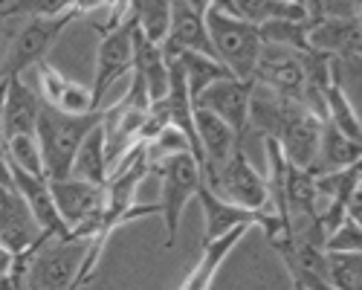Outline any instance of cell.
<instances>
[{
	"instance_id": "1",
	"label": "cell",
	"mask_w": 362,
	"mask_h": 290,
	"mask_svg": "<svg viewBox=\"0 0 362 290\" xmlns=\"http://www.w3.org/2000/svg\"><path fill=\"white\" fill-rule=\"evenodd\" d=\"M102 122H105V108L93 110V113H84V116H67V113H58V110H52L41 102L35 139H38V149H41V157H44L47 180L70 178L73 157L81 149L84 137L93 128H99Z\"/></svg>"
},
{
	"instance_id": "2",
	"label": "cell",
	"mask_w": 362,
	"mask_h": 290,
	"mask_svg": "<svg viewBox=\"0 0 362 290\" xmlns=\"http://www.w3.org/2000/svg\"><path fill=\"white\" fill-rule=\"evenodd\" d=\"M206 29L212 52L218 62L232 73L238 81H252L258 55L264 50V41L258 35V26L244 23L221 9V4H209L206 9Z\"/></svg>"
},
{
	"instance_id": "3",
	"label": "cell",
	"mask_w": 362,
	"mask_h": 290,
	"mask_svg": "<svg viewBox=\"0 0 362 290\" xmlns=\"http://www.w3.org/2000/svg\"><path fill=\"white\" fill-rule=\"evenodd\" d=\"M203 189L247 212H267L269 207L267 178L255 168L244 145H238L221 168L203 171Z\"/></svg>"
},
{
	"instance_id": "4",
	"label": "cell",
	"mask_w": 362,
	"mask_h": 290,
	"mask_svg": "<svg viewBox=\"0 0 362 290\" xmlns=\"http://www.w3.org/2000/svg\"><path fill=\"white\" fill-rule=\"evenodd\" d=\"M151 171L160 174V215L165 224V247L177 244V229L183 221V209L203 186V168L192 154H174L157 163Z\"/></svg>"
},
{
	"instance_id": "5",
	"label": "cell",
	"mask_w": 362,
	"mask_h": 290,
	"mask_svg": "<svg viewBox=\"0 0 362 290\" xmlns=\"http://www.w3.org/2000/svg\"><path fill=\"white\" fill-rule=\"evenodd\" d=\"M76 18H81V4H73L70 12L55 15V18H29L26 26L12 38L6 58L0 62V79H23L26 70L44 64V58L58 41V35Z\"/></svg>"
},
{
	"instance_id": "6",
	"label": "cell",
	"mask_w": 362,
	"mask_h": 290,
	"mask_svg": "<svg viewBox=\"0 0 362 290\" xmlns=\"http://www.w3.org/2000/svg\"><path fill=\"white\" fill-rule=\"evenodd\" d=\"M87 241L81 238H47L29 265V284L35 290H73L84 261Z\"/></svg>"
},
{
	"instance_id": "7",
	"label": "cell",
	"mask_w": 362,
	"mask_h": 290,
	"mask_svg": "<svg viewBox=\"0 0 362 290\" xmlns=\"http://www.w3.org/2000/svg\"><path fill=\"white\" fill-rule=\"evenodd\" d=\"M134 15L122 21L116 29L102 35L99 50H96V70H93V84H90V96H93V108L102 110V99L116 81H122L134 70Z\"/></svg>"
},
{
	"instance_id": "8",
	"label": "cell",
	"mask_w": 362,
	"mask_h": 290,
	"mask_svg": "<svg viewBox=\"0 0 362 290\" xmlns=\"http://www.w3.org/2000/svg\"><path fill=\"white\" fill-rule=\"evenodd\" d=\"M322 116L310 113L301 102H290L284 110V120L279 125V134L273 137L284 160L296 168L310 171L316 151H319V137H322Z\"/></svg>"
},
{
	"instance_id": "9",
	"label": "cell",
	"mask_w": 362,
	"mask_h": 290,
	"mask_svg": "<svg viewBox=\"0 0 362 290\" xmlns=\"http://www.w3.org/2000/svg\"><path fill=\"white\" fill-rule=\"evenodd\" d=\"M252 84L264 87V91L276 93L281 99L301 102L305 99V91H308V79H305V67H301L298 52L264 44L255 73H252Z\"/></svg>"
},
{
	"instance_id": "10",
	"label": "cell",
	"mask_w": 362,
	"mask_h": 290,
	"mask_svg": "<svg viewBox=\"0 0 362 290\" xmlns=\"http://www.w3.org/2000/svg\"><path fill=\"white\" fill-rule=\"evenodd\" d=\"M359 44H362V26L359 12L354 15H327L322 4V18L313 21L308 33V47L322 52L342 64H359Z\"/></svg>"
},
{
	"instance_id": "11",
	"label": "cell",
	"mask_w": 362,
	"mask_h": 290,
	"mask_svg": "<svg viewBox=\"0 0 362 290\" xmlns=\"http://www.w3.org/2000/svg\"><path fill=\"white\" fill-rule=\"evenodd\" d=\"M206 9L209 4H189V0L171 4L168 38L160 44L165 62H174L180 52H197V55L215 58L212 41H209V29H206Z\"/></svg>"
},
{
	"instance_id": "12",
	"label": "cell",
	"mask_w": 362,
	"mask_h": 290,
	"mask_svg": "<svg viewBox=\"0 0 362 290\" xmlns=\"http://www.w3.org/2000/svg\"><path fill=\"white\" fill-rule=\"evenodd\" d=\"M250 96H252V81L226 79V81L206 87V91L194 99V108L218 116V120L226 122L240 139L250 125Z\"/></svg>"
},
{
	"instance_id": "13",
	"label": "cell",
	"mask_w": 362,
	"mask_h": 290,
	"mask_svg": "<svg viewBox=\"0 0 362 290\" xmlns=\"http://www.w3.org/2000/svg\"><path fill=\"white\" fill-rule=\"evenodd\" d=\"M41 241H47V236L35 224L23 197L12 186L9 189L0 186V244L12 255H23L29 250H35Z\"/></svg>"
},
{
	"instance_id": "14",
	"label": "cell",
	"mask_w": 362,
	"mask_h": 290,
	"mask_svg": "<svg viewBox=\"0 0 362 290\" xmlns=\"http://www.w3.org/2000/svg\"><path fill=\"white\" fill-rule=\"evenodd\" d=\"M38 70V91H41V102L58 113H67V116H84V113H93V96H90V87L70 81L58 73L55 67H49L47 62L35 67Z\"/></svg>"
},
{
	"instance_id": "15",
	"label": "cell",
	"mask_w": 362,
	"mask_h": 290,
	"mask_svg": "<svg viewBox=\"0 0 362 290\" xmlns=\"http://www.w3.org/2000/svg\"><path fill=\"white\" fill-rule=\"evenodd\" d=\"M6 96H4V139L12 137H33L38 125L41 99L23 79H4Z\"/></svg>"
},
{
	"instance_id": "16",
	"label": "cell",
	"mask_w": 362,
	"mask_h": 290,
	"mask_svg": "<svg viewBox=\"0 0 362 290\" xmlns=\"http://www.w3.org/2000/svg\"><path fill=\"white\" fill-rule=\"evenodd\" d=\"M194 134H197V145H200V154H203V171L221 168L240 145L238 134L226 122H221L218 116L197 110V108H194Z\"/></svg>"
},
{
	"instance_id": "17",
	"label": "cell",
	"mask_w": 362,
	"mask_h": 290,
	"mask_svg": "<svg viewBox=\"0 0 362 290\" xmlns=\"http://www.w3.org/2000/svg\"><path fill=\"white\" fill-rule=\"evenodd\" d=\"M250 232V226H238L232 232H226L223 238L212 241V244H203V253L197 258V265L189 270V276L183 279L177 290H212L215 279H218V270L223 267V261L229 258V253L238 247V241L244 238Z\"/></svg>"
},
{
	"instance_id": "18",
	"label": "cell",
	"mask_w": 362,
	"mask_h": 290,
	"mask_svg": "<svg viewBox=\"0 0 362 290\" xmlns=\"http://www.w3.org/2000/svg\"><path fill=\"white\" fill-rule=\"evenodd\" d=\"M197 200L203 207V218H206V236H203V244H212L218 238H223L226 232L238 229V226H258L261 215L264 212H247V209H238L232 203L215 197L212 192H206L200 186L197 192Z\"/></svg>"
},
{
	"instance_id": "19",
	"label": "cell",
	"mask_w": 362,
	"mask_h": 290,
	"mask_svg": "<svg viewBox=\"0 0 362 290\" xmlns=\"http://www.w3.org/2000/svg\"><path fill=\"white\" fill-rule=\"evenodd\" d=\"M134 73L142 79L148 102H163L168 93V62L157 44L145 41L139 33L134 35Z\"/></svg>"
},
{
	"instance_id": "20",
	"label": "cell",
	"mask_w": 362,
	"mask_h": 290,
	"mask_svg": "<svg viewBox=\"0 0 362 290\" xmlns=\"http://www.w3.org/2000/svg\"><path fill=\"white\" fill-rule=\"evenodd\" d=\"M362 160V145L342 137L330 122H322V137H319V151L310 166V174H327V171H342L351 166H359Z\"/></svg>"
},
{
	"instance_id": "21",
	"label": "cell",
	"mask_w": 362,
	"mask_h": 290,
	"mask_svg": "<svg viewBox=\"0 0 362 290\" xmlns=\"http://www.w3.org/2000/svg\"><path fill=\"white\" fill-rule=\"evenodd\" d=\"M107 157H105V134H102V125L93 128L81 149L76 151L73 157V166H70V178L73 180H81V183H90V186H105L107 183Z\"/></svg>"
},
{
	"instance_id": "22",
	"label": "cell",
	"mask_w": 362,
	"mask_h": 290,
	"mask_svg": "<svg viewBox=\"0 0 362 290\" xmlns=\"http://www.w3.org/2000/svg\"><path fill=\"white\" fill-rule=\"evenodd\" d=\"M174 62L183 67V76H186V84H189V96H192V102L206 91V87H212V84H218V81L232 79V73L218 62V58H212V55L180 52Z\"/></svg>"
},
{
	"instance_id": "23",
	"label": "cell",
	"mask_w": 362,
	"mask_h": 290,
	"mask_svg": "<svg viewBox=\"0 0 362 290\" xmlns=\"http://www.w3.org/2000/svg\"><path fill=\"white\" fill-rule=\"evenodd\" d=\"M322 102H325V122H330V125H334L342 137H348V139L359 142V139H362L359 113L354 110L351 96L342 91L339 84H334V79H330V84L325 87Z\"/></svg>"
},
{
	"instance_id": "24",
	"label": "cell",
	"mask_w": 362,
	"mask_h": 290,
	"mask_svg": "<svg viewBox=\"0 0 362 290\" xmlns=\"http://www.w3.org/2000/svg\"><path fill=\"white\" fill-rule=\"evenodd\" d=\"M131 15H134V26L136 33L151 41V44H163L168 38V26H171V4H131Z\"/></svg>"
},
{
	"instance_id": "25",
	"label": "cell",
	"mask_w": 362,
	"mask_h": 290,
	"mask_svg": "<svg viewBox=\"0 0 362 290\" xmlns=\"http://www.w3.org/2000/svg\"><path fill=\"white\" fill-rule=\"evenodd\" d=\"M334 290H362V253H325Z\"/></svg>"
},
{
	"instance_id": "26",
	"label": "cell",
	"mask_w": 362,
	"mask_h": 290,
	"mask_svg": "<svg viewBox=\"0 0 362 290\" xmlns=\"http://www.w3.org/2000/svg\"><path fill=\"white\" fill-rule=\"evenodd\" d=\"M6 163L33 174L38 180H47V171H44V157H41V149H38V139L35 134L33 137H12L6 142Z\"/></svg>"
},
{
	"instance_id": "27",
	"label": "cell",
	"mask_w": 362,
	"mask_h": 290,
	"mask_svg": "<svg viewBox=\"0 0 362 290\" xmlns=\"http://www.w3.org/2000/svg\"><path fill=\"white\" fill-rule=\"evenodd\" d=\"M325 253H362V224L354 218H345L325 238Z\"/></svg>"
},
{
	"instance_id": "28",
	"label": "cell",
	"mask_w": 362,
	"mask_h": 290,
	"mask_svg": "<svg viewBox=\"0 0 362 290\" xmlns=\"http://www.w3.org/2000/svg\"><path fill=\"white\" fill-rule=\"evenodd\" d=\"M12 267H15V255L4 244H0V279H6L12 273Z\"/></svg>"
},
{
	"instance_id": "29",
	"label": "cell",
	"mask_w": 362,
	"mask_h": 290,
	"mask_svg": "<svg viewBox=\"0 0 362 290\" xmlns=\"http://www.w3.org/2000/svg\"><path fill=\"white\" fill-rule=\"evenodd\" d=\"M4 96H6V81L0 79V157L6 160V139H4Z\"/></svg>"
},
{
	"instance_id": "30",
	"label": "cell",
	"mask_w": 362,
	"mask_h": 290,
	"mask_svg": "<svg viewBox=\"0 0 362 290\" xmlns=\"http://www.w3.org/2000/svg\"><path fill=\"white\" fill-rule=\"evenodd\" d=\"M0 186H4V189H9V186H12V178H9V163H6L4 157H0Z\"/></svg>"
},
{
	"instance_id": "31",
	"label": "cell",
	"mask_w": 362,
	"mask_h": 290,
	"mask_svg": "<svg viewBox=\"0 0 362 290\" xmlns=\"http://www.w3.org/2000/svg\"><path fill=\"white\" fill-rule=\"evenodd\" d=\"M293 290H301V287H298V284H293Z\"/></svg>"
},
{
	"instance_id": "32",
	"label": "cell",
	"mask_w": 362,
	"mask_h": 290,
	"mask_svg": "<svg viewBox=\"0 0 362 290\" xmlns=\"http://www.w3.org/2000/svg\"><path fill=\"white\" fill-rule=\"evenodd\" d=\"M29 290H35V287H33V284H29Z\"/></svg>"
}]
</instances>
